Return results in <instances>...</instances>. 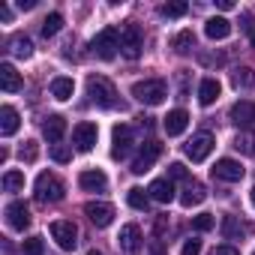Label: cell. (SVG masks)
<instances>
[{"mask_svg":"<svg viewBox=\"0 0 255 255\" xmlns=\"http://www.w3.org/2000/svg\"><path fill=\"white\" fill-rule=\"evenodd\" d=\"M147 195H150L153 201H159V204H171V201H174V183H171L168 177H159V180L150 183Z\"/></svg>","mask_w":255,"mask_h":255,"instance_id":"19","label":"cell"},{"mask_svg":"<svg viewBox=\"0 0 255 255\" xmlns=\"http://www.w3.org/2000/svg\"><path fill=\"white\" fill-rule=\"evenodd\" d=\"M213 255H240V249H234L231 243H222V246L213 249Z\"/></svg>","mask_w":255,"mask_h":255,"instance_id":"42","label":"cell"},{"mask_svg":"<svg viewBox=\"0 0 255 255\" xmlns=\"http://www.w3.org/2000/svg\"><path fill=\"white\" fill-rule=\"evenodd\" d=\"M132 144H135L132 126H126V123L114 126V135H111V156H114V159H126V156H129V150H132Z\"/></svg>","mask_w":255,"mask_h":255,"instance_id":"7","label":"cell"},{"mask_svg":"<svg viewBox=\"0 0 255 255\" xmlns=\"http://www.w3.org/2000/svg\"><path fill=\"white\" fill-rule=\"evenodd\" d=\"M228 120H231L234 126H243V129H249V126L255 123V102H252V99L234 102L231 111H228Z\"/></svg>","mask_w":255,"mask_h":255,"instance_id":"14","label":"cell"},{"mask_svg":"<svg viewBox=\"0 0 255 255\" xmlns=\"http://www.w3.org/2000/svg\"><path fill=\"white\" fill-rule=\"evenodd\" d=\"M252 207H255V186H252Z\"/></svg>","mask_w":255,"mask_h":255,"instance_id":"48","label":"cell"},{"mask_svg":"<svg viewBox=\"0 0 255 255\" xmlns=\"http://www.w3.org/2000/svg\"><path fill=\"white\" fill-rule=\"evenodd\" d=\"M6 222H9L12 231H24V228L30 225V207H27L24 201H12V204H6Z\"/></svg>","mask_w":255,"mask_h":255,"instance_id":"15","label":"cell"},{"mask_svg":"<svg viewBox=\"0 0 255 255\" xmlns=\"http://www.w3.org/2000/svg\"><path fill=\"white\" fill-rule=\"evenodd\" d=\"M126 201H129V207H135V210H147L150 207V195L144 189H138V186H132L129 192H126Z\"/></svg>","mask_w":255,"mask_h":255,"instance_id":"29","label":"cell"},{"mask_svg":"<svg viewBox=\"0 0 255 255\" xmlns=\"http://www.w3.org/2000/svg\"><path fill=\"white\" fill-rule=\"evenodd\" d=\"M3 189L6 192H21L24 189V171H6L3 174Z\"/></svg>","mask_w":255,"mask_h":255,"instance_id":"32","label":"cell"},{"mask_svg":"<svg viewBox=\"0 0 255 255\" xmlns=\"http://www.w3.org/2000/svg\"><path fill=\"white\" fill-rule=\"evenodd\" d=\"M141 48H144V36H141V27L138 24H126L120 30V54L126 60H138L141 57Z\"/></svg>","mask_w":255,"mask_h":255,"instance_id":"5","label":"cell"},{"mask_svg":"<svg viewBox=\"0 0 255 255\" xmlns=\"http://www.w3.org/2000/svg\"><path fill=\"white\" fill-rule=\"evenodd\" d=\"M63 195H66V186H63V180H60L57 174L42 171V174L36 177V201H39V204H54V201H60Z\"/></svg>","mask_w":255,"mask_h":255,"instance_id":"3","label":"cell"},{"mask_svg":"<svg viewBox=\"0 0 255 255\" xmlns=\"http://www.w3.org/2000/svg\"><path fill=\"white\" fill-rule=\"evenodd\" d=\"M162 156V144L159 141H147L141 150H138V156L132 159V174H144V171H150L153 168V162Z\"/></svg>","mask_w":255,"mask_h":255,"instance_id":"10","label":"cell"},{"mask_svg":"<svg viewBox=\"0 0 255 255\" xmlns=\"http://www.w3.org/2000/svg\"><path fill=\"white\" fill-rule=\"evenodd\" d=\"M60 27H63V15H60V12H51V15H45V21H42V36H45V39L54 36Z\"/></svg>","mask_w":255,"mask_h":255,"instance_id":"33","label":"cell"},{"mask_svg":"<svg viewBox=\"0 0 255 255\" xmlns=\"http://www.w3.org/2000/svg\"><path fill=\"white\" fill-rule=\"evenodd\" d=\"M171 48H174L177 54H189V51L195 48V33H192V30H180V33L171 39Z\"/></svg>","mask_w":255,"mask_h":255,"instance_id":"28","label":"cell"},{"mask_svg":"<svg viewBox=\"0 0 255 255\" xmlns=\"http://www.w3.org/2000/svg\"><path fill=\"white\" fill-rule=\"evenodd\" d=\"M24 255H42V237H27L24 240Z\"/></svg>","mask_w":255,"mask_h":255,"instance_id":"38","label":"cell"},{"mask_svg":"<svg viewBox=\"0 0 255 255\" xmlns=\"http://www.w3.org/2000/svg\"><path fill=\"white\" fill-rule=\"evenodd\" d=\"M234 150H240L246 156H255V132H240L234 138Z\"/></svg>","mask_w":255,"mask_h":255,"instance_id":"31","label":"cell"},{"mask_svg":"<svg viewBox=\"0 0 255 255\" xmlns=\"http://www.w3.org/2000/svg\"><path fill=\"white\" fill-rule=\"evenodd\" d=\"M0 18H3V21H9V18H12V12H9V6H6V3H0Z\"/></svg>","mask_w":255,"mask_h":255,"instance_id":"43","label":"cell"},{"mask_svg":"<svg viewBox=\"0 0 255 255\" xmlns=\"http://www.w3.org/2000/svg\"><path fill=\"white\" fill-rule=\"evenodd\" d=\"M204 33H207V39H225V36H231V21L222 15H213L204 21Z\"/></svg>","mask_w":255,"mask_h":255,"instance_id":"21","label":"cell"},{"mask_svg":"<svg viewBox=\"0 0 255 255\" xmlns=\"http://www.w3.org/2000/svg\"><path fill=\"white\" fill-rule=\"evenodd\" d=\"M204 198H207V189H204L198 180H186L183 195H180V204H183V207H195V204H201Z\"/></svg>","mask_w":255,"mask_h":255,"instance_id":"22","label":"cell"},{"mask_svg":"<svg viewBox=\"0 0 255 255\" xmlns=\"http://www.w3.org/2000/svg\"><path fill=\"white\" fill-rule=\"evenodd\" d=\"M0 87L6 93H18L24 87V81H21V75H18V69L12 63H0Z\"/></svg>","mask_w":255,"mask_h":255,"instance_id":"18","label":"cell"},{"mask_svg":"<svg viewBox=\"0 0 255 255\" xmlns=\"http://www.w3.org/2000/svg\"><path fill=\"white\" fill-rule=\"evenodd\" d=\"M84 213H87V219H90L96 228H108V225L114 222V207L105 204V201H87V204H84Z\"/></svg>","mask_w":255,"mask_h":255,"instance_id":"13","label":"cell"},{"mask_svg":"<svg viewBox=\"0 0 255 255\" xmlns=\"http://www.w3.org/2000/svg\"><path fill=\"white\" fill-rule=\"evenodd\" d=\"M51 159H54V162H69V159H72V153H69L66 147L54 144V147H51Z\"/></svg>","mask_w":255,"mask_h":255,"instance_id":"40","label":"cell"},{"mask_svg":"<svg viewBox=\"0 0 255 255\" xmlns=\"http://www.w3.org/2000/svg\"><path fill=\"white\" fill-rule=\"evenodd\" d=\"M243 165L237 162V159H228V156H222V159H216V165H213V177L216 180H225V183H237V180H243Z\"/></svg>","mask_w":255,"mask_h":255,"instance_id":"12","label":"cell"},{"mask_svg":"<svg viewBox=\"0 0 255 255\" xmlns=\"http://www.w3.org/2000/svg\"><path fill=\"white\" fill-rule=\"evenodd\" d=\"M18 129V111L12 105H3L0 108V135H12Z\"/></svg>","mask_w":255,"mask_h":255,"instance_id":"24","label":"cell"},{"mask_svg":"<svg viewBox=\"0 0 255 255\" xmlns=\"http://www.w3.org/2000/svg\"><path fill=\"white\" fill-rule=\"evenodd\" d=\"M87 255H102V252H99V249H90V252H87Z\"/></svg>","mask_w":255,"mask_h":255,"instance_id":"47","label":"cell"},{"mask_svg":"<svg viewBox=\"0 0 255 255\" xmlns=\"http://www.w3.org/2000/svg\"><path fill=\"white\" fill-rule=\"evenodd\" d=\"M9 51H12L15 57H24V60H27V57L33 54V42H30L24 33H15V36L9 39Z\"/></svg>","mask_w":255,"mask_h":255,"instance_id":"26","label":"cell"},{"mask_svg":"<svg viewBox=\"0 0 255 255\" xmlns=\"http://www.w3.org/2000/svg\"><path fill=\"white\" fill-rule=\"evenodd\" d=\"M246 234V225L237 216H222V237L225 240H240Z\"/></svg>","mask_w":255,"mask_h":255,"instance_id":"25","label":"cell"},{"mask_svg":"<svg viewBox=\"0 0 255 255\" xmlns=\"http://www.w3.org/2000/svg\"><path fill=\"white\" fill-rule=\"evenodd\" d=\"M78 186H81L84 192H102V189L108 186V177H105V171H99V168H87V171L78 174Z\"/></svg>","mask_w":255,"mask_h":255,"instance_id":"16","label":"cell"},{"mask_svg":"<svg viewBox=\"0 0 255 255\" xmlns=\"http://www.w3.org/2000/svg\"><path fill=\"white\" fill-rule=\"evenodd\" d=\"M213 144H216V138L210 135V132H195L189 141H186V156L192 159V162H204L207 156H210V150H213Z\"/></svg>","mask_w":255,"mask_h":255,"instance_id":"8","label":"cell"},{"mask_svg":"<svg viewBox=\"0 0 255 255\" xmlns=\"http://www.w3.org/2000/svg\"><path fill=\"white\" fill-rule=\"evenodd\" d=\"M159 12H162L165 18H183V15L189 12V6H186V3H180V0H177V3H165V6H162Z\"/></svg>","mask_w":255,"mask_h":255,"instance_id":"34","label":"cell"},{"mask_svg":"<svg viewBox=\"0 0 255 255\" xmlns=\"http://www.w3.org/2000/svg\"><path fill=\"white\" fill-rule=\"evenodd\" d=\"M222 12H228V9H234V3H231V0H219V3H216Z\"/></svg>","mask_w":255,"mask_h":255,"instance_id":"44","label":"cell"},{"mask_svg":"<svg viewBox=\"0 0 255 255\" xmlns=\"http://www.w3.org/2000/svg\"><path fill=\"white\" fill-rule=\"evenodd\" d=\"M87 96L99 108H114L117 105V87L105 75H90L87 78Z\"/></svg>","mask_w":255,"mask_h":255,"instance_id":"1","label":"cell"},{"mask_svg":"<svg viewBox=\"0 0 255 255\" xmlns=\"http://www.w3.org/2000/svg\"><path fill=\"white\" fill-rule=\"evenodd\" d=\"M252 255H255V252H252Z\"/></svg>","mask_w":255,"mask_h":255,"instance_id":"49","label":"cell"},{"mask_svg":"<svg viewBox=\"0 0 255 255\" xmlns=\"http://www.w3.org/2000/svg\"><path fill=\"white\" fill-rule=\"evenodd\" d=\"M219 93H222V84H219L216 78H204V81L198 84V102H201V105H213V102L219 99Z\"/></svg>","mask_w":255,"mask_h":255,"instance_id":"23","label":"cell"},{"mask_svg":"<svg viewBox=\"0 0 255 255\" xmlns=\"http://www.w3.org/2000/svg\"><path fill=\"white\" fill-rule=\"evenodd\" d=\"M132 96L144 105H159L165 96H168V87L162 78H144V81H135L132 84Z\"/></svg>","mask_w":255,"mask_h":255,"instance_id":"4","label":"cell"},{"mask_svg":"<svg viewBox=\"0 0 255 255\" xmlns=\"http://www.w3.org/2000/svg\"><path fill=\"white\" fill-rule=\"evenodd\" d=\"M186 126H189V114H186L183 108L168 111L165 120H162V129H165L168 135H183V132H186Z\"/></svg>","mask_w":255,"mask_h":255,"instance_id":"17","label":"cell"},{"mask_svg":"<svg viewBox=\"0 0 255 255\" xmlns=\"http://www.w3.org/2000/svg\"><path fill=\"white\" fill-rule=\"evenodd\" d=\"M231 84L240 90V87H255V75H252V69H246V66H240V69H234L231 72Z\"/></svg>","mask_w":255,"mask_h":255,"instance_id":"30","label":"cell"},{"mask_svg":"<svg viewBox=\"0 0 255 255\" xmlns=\"http://www.w3.org/2000/svg\"><path fill=\"white\" fill-rule=\"evenodd\" d=\"M18 6H21V9H33V6H36V0H18Z\"/></svg>","mask_w":255,"mask_h":255,"instance_id":"45","label":"cell"},{"mask_svg":"<svg viewBox=\"0 0 255 255\" xmlns=\"http://www.w3.org/2000/svg\"><path fill=\"white\" fill-rule=\"evenodd\" d=\"M90 51L99 57V60H114L117 51H120V30L117 27H105L93 36L90 42Z\"/></svg>","mask_w":255,"mask_h":255,"instance_id":"2","label":"cell"},{"mask_svg":"<svg viewBox=\"0 0 255 255\" xmlns=\"http://www.w3.org/2000/svg\"><path fill=\"white\" fill-rule=\"evenodd\" d=\"M183 255H201V240H195V237L186 240L183 243Z\"/></svg>","mask_w":255,"mask_h":255,"instance_id":"41","label":"cell"},{"mask_svg":"<svg viewBox=\"0 0 255 255\" xmlns=\"http://www.w3.org/2000/svg\"><path fill=\"white\" fill-rule=\"evenodd\" d=\"M213 225H216V219H213L210 213H201V216L192 219V228H195V231H210Z\"/></svg>","mask_w":255,"mask_h":255,"instance_id":"36","label":"cell"},{"mask_svg":"<svg viewBox=\"0 0 255 255\" xmlns=\"http://www.w3.org/2000/svg\"><path fill=\"white\" fill-rule=\"evenodd\" d=\"M117 246L126 252V255H138L141 249H144V243H141V228L138 225H123L120 228V234H117Z\"/></svg>","mask_w":255,"mask_h":255,"instance_id":"11","label":"cell"},{"mask_svg":"<svg viewBox=\"0 0 255 255\" xmlns=\"http://www.w3.org/2000/svg\"><path fill=\"white\" fill-rule=\"evenodd\" d=\"M180 99H186V72L180 75Z\"/></svg>","mask_w":255,"mask_h":255,"instance_id":"46","label":"cell"},{"mask_svg":"<svg viewBox=\"0 0 255 255\" xmlns=\"http://www.w3.org/2000/svg\"><path fill=\"white\" fill-rule=\"evenodd\" d=\"M96 138H99V129H96V123H90V120H81L72 129V144L81 153H90L93 144H96Z\"/></svg>","mask_w":255,"mask_h":255,"instance_id":"9","label":"cell"},{"mask_svg":"<svg viewBox=\"0 0 255 255\" xmlns=\"http://www.w3.org/2000/svg\"><path fill=\"white\" fill-rule=\"evenodd\" d=\"M243 30L249 33V42H252V48H255V15H252V12L243 15Z\"/></svg>","mask_w":255,"mask_h":255,"instance_id":"39","label":"cell"},{"mask_svg":"<svg viewBox=\"0 0 255 255\" xmlns=\"http://www.w3.org/2000/svg\"><path fill=\"white\" fill-rule=\"evenodd\" d=\"M42 135L48 138V144H57L63 135H66V120L60 114H51L45 123H42Z\"/></svg>","mask_w":255,"mask_h":255,"instance_id":"20","label":"cell"},{"mask_svg":"<svg viewBox=\"0 0 255 255\" xmlns=\"http://www.w3.org/2000/svg\"><path fill=\"white\" fill-rule=\"evenodd\" d=\"M48 231H51V237L57 240V246H60L63 252H72V249L78 246V225H75L72 219H54V222L48 225Z\"/></svg>","mask_w":255,"mask_h":255,"instance_id":"6","label":"cell"},{"mask_svg":"<svg viewBox=\"0 0 255 255\" xmlns=\"http://www.w3.org/2000/svg\"><path fill=\"white\" fill-rule=\"evenodd\" d=\"M168 180H183V183H186V180H189L186 165H183V162H171V165H168Z\"/></svg>","mask_w":255,"mask_h":255,"instance_id":"35","label":"cell"},{"mask_svg":"<svg viewBox=\"0 0 255 255\" xmlns=\"http://www.w3.org/2000/svg\"><path fill=\"white\" fill-rule=\"evenodd\" d=\"M72 90H75V84H72V78H66V75H60V78L51 81V96L60 99V102H66V99L72 96Z\"/></svg>","mask_w":255,"mask_h":255,"instance_id":"27","label":"cell"},{"mask_svg":"<svg viewBox=\"0 0 255 255\" xmlns=\"http://www.w3.org/2000/svg\"><path fill=\"white\" fill-rule=\"evenodd\" d=\"M36 156H39L36 141H24V147H21V159H24V162H36Z\"/></svg>","mask_w":255,"mask_h":255,"instance_id":"37","label":"cell"}]
</instances>
